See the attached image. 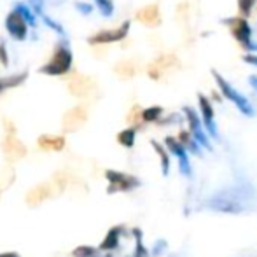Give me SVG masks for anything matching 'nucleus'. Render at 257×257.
Instances as JSON below:
<instances>
[{"label": "nucleus", "mask_w": 257, "mask_h": 257, "mask_svg": "<svg viewBox=\"0 0 257 257\" xmlns=\"http://www.w3.org/2000/svg\"><path fill=\"white\" fill-rule=\"evenodd\" d=\"M72 67V53L67 46H58L53 53V58L41 68L46 75H63Z\"/></svg>", "instance_id": "f03ea898"}, {"label": "nucleus", "mask_w": 257, "mask_h": 257, "mask_svg": "<svg viewBox=\"0 0 257 257\" xmlns=\"http://www.w3.org/2000/svg\"><path fill=\"white\" fill-rule=\"evenodd\" d=\"M135 139H137V132L135 128H128V130H122L121 133L117 135V142L121 144L122 147H133L135 146Z\"/></svg>", "instance_id": "5701e85b"}, {"label": "nucleus", "mask_w": 257, "mask_h": 257, "mask_svg": "<svg viewBox=\"0 0 257 257\" xmlns=\"http://www.w3.org/2000/svg\"><path fill=\"white\" fill-rule=\"evenodd\" d=\"M184 114H186V119H187V122H189V132H191V135L194 137V140H196L203 149L206 151L212 149L210 140H208V133H206L203 122H200V115L196 114V110L191 107H186L184 108Z\"/></svg>", "instance_id": "1a4fd4ad"}, {"label": "nucleus", "mask_w": 257, "mask_h": 257, "mask_svg": "<svg viewBox=\"0 0 257 257\" xmlns=\"http://www.w3.org/2000/svg\"><path fill=\"white\" fill-rule=\"evenodd\" d=\"M179 140L180 144H182L184 147L187 149V153H193V154H196V156H201V149L203 147L200 146V144L194 140V137L191 135V132H180L179 133Z\"/></svg>", "instance_id": "aec40b11"}, {"label": "nucleus", "mask_w": 257, "mask_h": 257, "mask_svg": "<svg viewBox=\"0 0 257 257\" xmlns=\"http://www.w3.org/2000/svg\"><path fill=\"white\" fill-rule=\"evenodd\" d=\"M254 4H255V0H238V9H240V16L241 18H247L248 14L252 13V9H254Z\"/></svg>", "instance_id": "bb28decb"}, {"label": "nucleus", "mask_w": 257, "mask_h": 257, "mask_svg": "<svg viewBox=\"0 0 257 257\" xmlns=\"http://www.w3.org/2000/svg\"><path fill=\"white\" fill-rule=\"evenodd\" d=\"M72 254H74V257H96L98 255V250L95 247H89V245H81Z\"/></svg>", "instance_id": "a878e982"}, {"label": "nucleus", "mask_w": 257, "mask_h": 257, "mask_svg": "<svg viewBox=\"0 0 257 257\" xmlns=\"http://www.w3.org/2000/svg\"><path fill=\"white\" fill-rule=\"evenodd\" d=\"M105 177L108 180V194L114 193H128V191H133L140 186V180L133 175H128V173L122 172H115V170H107L105 172Z\"/></svg>", "instance_id": "7ed1b4c3"}, {"label": "nucleus", "mask_w": 257, "mask_h": 257, "mask_svg": "<svg viewBox=\"0 0 257 257\" xmlns=\"http://www.w3.org/2000/svg\"><path fill=\"white\" fill-rule=\"evenodd\" d=\"M6 28L18 41H23L27 37V20L20 11H11L6 20Z\"/></svg>", "instance_id": "2eb2a0df"}, {"label": "nucleus", "mask_w": 257, "mask_h": 257, "mask_svg": "<svg viewBox=\"0 0 257 257\" xmlns=\"http://www.w3.org/2000/svg\"><path fill=\"white\" fill-rule=\"evenodd\" d=\"M137 20L146 25V27H158V25L161 23L159 4H147L142 9H139L137 11Z\"/></svg>", "instance_id": "dca6fc26"}, {"label": "nucleus", "mask_w": 257, "mask_h": 257, "mask_svg": "<svg viewBox=\"0 0 257 257\" xmlns=\"http://www.w3.org/2000/svg\"><path fill=\"white\" fill-rule=\"evenodd\" d=\"M252 201H254V193L247 186H231L210 196L205 206L213 212L238 215L250 210Z\"/></svg>", "instance_id": "f257e3e1"}, {"label": "nucleus", "mask_w": 257, "mask_h": 257, "mask_svg": "<svg viewBox=\"0 0 257 257\" xmlns=\"http://www.w3.org/2000/svg\"><path fill=\"white\" fill-rule=\"evenodd\" d=\"M37 146L44 151H61L65 147V139L60 135H42L39 137Z\"/></svg>", "instance_id": "a211bd4d"}, {"label": "nucleus", "mask_w": 257, "mask_h": 257, "mask_svg": "<svg viewBox=\"0 0 257 257\" xmlns=\"http://www.w3.org/2000/svg\"><path fill=\"white\" fill-rule=\"evenodd\" d=\"M96 6L100 7V11L105 14V16H110L112 11H114V4H112V0H95Z\"/></svg>", "instance_id": "c85d7f7f"}, {"label": "nucleus", "mask_w": 257, "mask_h": 257, "mask_svg": "<svg viewBox=\"0 0 257 257\" xmlns=\"http://www.w3.org/2000/svg\"><path fill=\"white\" fill-rule=\"evenodd\" d=\"M128 30H130V23L128 21H124V23L121 25V27L114 28V30H102L98 32V34L91 35L89 37V44H110V42H119L122 41V39H126V35H128Z\"/></svg>", "instance_id": "ddd939ff"}, {"label": "nucleus", "mask_w": 257, "mask_h": 257, "mask_svg": "<svg viewBox=\"0 0 257 257\" xmlns=\"http://www.w3.org/2000/svg\"><path fill=\"white\" fill-rule=\"evenodd\" d=\"M213 77L217 79V84H219L220 91H222V95L226 96L227 100H229L231 103L236 105V108L241 112V114H245L247 117H252L254 115V107L250 105V102H248L247 98H245L243 95H240V93L236 91V89L233 88L231 84H227L226 81H224L222 77H220L217 72H213Z\"/></svg>", "instance_id": "20e7f679"}, {"label": "nucleus", "mask_w": 257, "mask_h": 257, "mask_svg": "<svg viewBox=\"0 0 257 257\" xmlns=\"http://www.w3.org/2000/svg\"><path fill=\"white\" fill-rule=\"evenodd\" d=\"M133 234H135L137 238V245H135V254H133V257H149V250H147L146 247H144V241H142V231L140 229H133Z\"/></svg>", "instance_id": "b1692460"}, {"label": "nucleus", "mask_w": 257, "mask_h": 257, "mask_svg": "<svg viewBox=\"0 0 257 257\" xmlns=\"http://www.w3.org/2000/svg\"><path fill=\"white\" fill-rule=\"evenodd\" d=\"M247 60H252L254 63H257V56H247Z\"/></svg>", "instance_id": "2f4dec72"}, {"label": "nucleus", "mask_w": 257, "mask_h": 257, "mask_svg": "<svg viewBox=\"0 0 257 257\" xmlns=\"http://www.w3.org/2000/svg\"><path fill=\"white\" fill-rule=\"evenodd\" d=\"M198 102H200V114H201V122H203L206 133L213 139H219V132H217L215 124V112H213V105L210 103V100L205 95L198 96Z\"/></svg>", "instance_id": "9b49d317"}, {"label": "nucleus", "mask_w": 257, "mask_h": 257, "mask_svg": "<svg viewBox=\"0 0 257 257\" xmlns=\"http://www.w3.org/2000/svg\"><path fill=\"white\" fill-rule=\"evenodd\" d=\"M0 257H20L18 254H0Z\"/></svg>", "instance_id": "7c9ffc66"}, {"label": "nucleus", "mask_w": 257, "mask_h": 257, "mask_svg": "<svg viewBox=\"0 0 257 257\" xmlns=\"http://www.w3.org/2000/svg\"><path fill=\"white\" fill-rule=\"evenodd\" d=\"M0 61H2L4 65L9 63V60H7V51H6V44H0Z\"/></svg>", "instance_id": "c756f323"}, {"label": "nucleus", "mask_w": 257, "mask_h": 257, "mask_svg": "<svg viewBox=\"0 0 257 257\" xmlns=\"http://www.w3.org/2000/svg\"><path fill=\"white\" fill-rule=\"evenodd\" d=\"M165 146H166V149H168V153L175 156L177 161H179L180 173L186 177H193V166H191L189 153H187L186 147H184L177 139H172V137H166Z\"/></svg>", "instance_id": "6e6552de"}, {"label": "nucleus", "mask_w": 257, "mask_h": 257, "mask_svg": "<svg viewBox=\"0 0 257 257\" xmlns=\"http://www.w3.org/2000/svg\"><path fill=\"white\" fill-rule=\"evenodd\" d=\"M114 72L121 79H132V77H135L137 72H139V63H137L135 60H121L115 63Z\"/></svg>", "instance_id": "f3484780"}, {"label": "nucleus", "mask_w": 257, "mask_h": 257, "mask_svg": "<svg viewBox=\"0 0 257 257\" xmlns=\"http://www.w3.org/2000/svg\"><path fill=\"white\" fill-rule=\"evenodd\" d=\"M151 146H153V149L156 151V154L159 156L163 175H168V173H170V153H168V149H166L165 146H161L159 142H156V140L151 142Z\"/></svg>", "instance_id": "412c9836"}, {"label": "nucleus", "mask_w": 257, "mask_h": 257, "mask_svg": "<svg viewBox=\"0 0 257 257\" xmlns=\"http://www.w3.org/2000/svg\"><path fill=\"white\" fill-rule=\"evenodd\" d=\"M180 65L179 58L175 56V54H161V56H158L154 61H151L149 67H147V74H149L151 79H154V81H159V79L163 77V75L170 74V72H173L177 67Z\"/></svg>", "instance_id": "39448f33"}, {"label": "nucleus", "mask_w": 257, "mask_h": 257, "mask_svg": "<svg viewBox=\"0 0 257 257\" xmlns=\"http://www.w3.org/2000/svg\"><path fill=\"white\" fill-rule=\"evenodd\" d=\"M226 23H227V27H229L231 34H233V37L236 39L245 49L254 48V46H252V30L245 18H241V16L229 18Z\"/></svg>", "instance_id": "9d476101"}, {"label": "nucleus", "mask_w": 257, "mask_h": 257, "mask_svg": "<svg viewBox=\"0 0 257 257\" xmlns=\"http://www.w3.org/2000/svg\"><path fill=\"white\" fill-rule=\"evenodd\" d=\"M67 88L77 98H86V96H89L96 89V81L93 77H89V75L79 74L77 72V74L70 75V79L67 82Z\"/></svg>", "instance_id": "0eeeda50"}, {"label": "nucleus", "mask_w": 257, "mask_h": 257, "mask_svg": "<svg viewBox=\"0 0 257 257\" xmlns=\"http://www.w3.org/2000/svg\"><path fill=\"white\" fill-rule=\"evenodd\" d=\"M25 79H27V72H25V74H16V75H13V77L0 79V93L6 91V89H9V88H16V86H20Z\"/></svg>", "instance_id": "4be33fe9"}, {"label": "nucleus", "mask_w": 257, "mask_h": 257, "mask_svg": "<svg viewBox=\"0 0 257 257\" xmlns=\"http://www.w3.org/2000/svg\"><path fill=\"white\" fill-rule=\"evenodd\" d=\"M88 121V110L86 107H72L70 110L65 112L63 119H61V126H63L65 132H77L81 126H84V122Z\"/></svg>", "instance_id": "f8f14e48"}, {"label": "nucleus", "mask_w": 257, "mask_h": 257, "mask_svg": "<svg viewBox=\"0 0 257 257\" xmlns=\"http://www.w3.org/2000/svg\"><path fill=\"white\" fill-rule=\"evenodd\" d=\"M121 233H122V227L121 226L112 227V229L107 233V236L103 238V241H102V245H100V248H102V250H107V252H110V250H114V248H117L119 238H121Z\"/></svg>", "instance_id": "6ab92c4d"}, {"label": "nucleus", "mask_w": 257, "mask_h": 257, "mask_svg": "<svg viewBox=\"0 0 257 257\" xmlns=\"http://www.w3.org/2000/svg\"><path fill=\"white\" fill-rule=\"evenodd\" d=\"M61 193H63V187L58 186L54 180L51 184H41V186H35L34 189L28 191L27 203L30 206H37V205L44 203L46 200H49V198L60 196Z\"/></svg>", "instance_id": "423d86ee"}, {"label": "nucleus", "mask_w": 257, "mask_h": 257, "mask_svg": "<svg viewBox=\"0 0 257 257\" xmlns=\"http://www.w3.org/2000/svg\"><path fill=\"white\" fill-rule=\"evenodd\" d=\"M2 153H4V156H6L7 161H18V159L25 158V154H27V147H25V144L21 142L16 135L7 133L2 140Z\"/></svg>", "instance_id": "4468645a"}, {"label": "nucleus", "mask_w": 257, "mask_h": 257, "mask_svg": "<svg viewBox=\"0 0 257 257\" xmlns=\"http://www.w3.org/2000/svg\"><path fill=\"white\" fill-rule=\"evenodd\" d=\"M163 114V108L161 107H149V108H144L142 110V121L144 122H154L161 117Z\"/></svg>", "instance_id": "393cba45"}, {"label": "nucleus", "mask_w": 257, "mask_h": 257, "mask_svg": "<svg viewBox=\"0 0 257 257\" xmlns=\"http://www.w3.org/2000/svg\"><path fill=\"white\" fill-rule=\"evenodd\" d=\"M14 182V172L13 170H4L0 173V189H6L7 186Z\"/></svg>", "instance_id": "cd10ccee"}]
</instances>
